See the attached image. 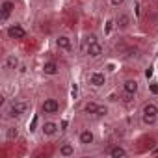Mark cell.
I'll use <instances>...</instances> for the list:
<instances>
[{"label": "cell", "instance_id": "1", "mask_svg": "<svg viewBox=\"0 0 158 158\" xmlns=\"http://www.w3.org/2000/svg\"><path fill=\"white\" fill-rule=\"evenodd\" d=\"M80 52L91 63L102 61L106 58V45H104L101 34L95 32V30L84 32L82 37H80Z\"/></svg>", "mask_w": 158, "mask_h": 158}, {"label": "cell", "instance_id": "2", "mask_svg": "<svg viewBox=\"0 0 158 158\" xmlns=\"http://www.w3.org/2000/svg\"><path fill=\"white\" fill-rule=\"evenodd\" d=\"M32 112V101L24 97H11L2 106V121H19L23 123Z\"/></svg>", "mask_w": 158, "mask_h": 158}, {"label": "cell", "instance_id": "3", "mask_svg": "<svg viewBox=\"0 0 158 158\" xmlns=\"http://www.w3.org/2000/svg\"><path fill=\"white\" fill-rule=\"evenodd\" d=\"M65 112V99L56 93H47L37 101L39 117H61Z\"/></svg>", "mask_w": 158, "mask_h": 158}, {"label": "cell", "instance_id": "4", "mask_svg": "<svg viewBox=\"0 0 158 158\" xmlns=\"http://www.w3.org/2000/svg\"><path fill=\"white\" fill-rule=\"evenodd\" d=\"M78 112L82 114V117L89 119V121H101V119H108L112 115V108L108 102L102 101H95V99H84L78 106Z\"/></svg>", "mask_w": 158, "mask_h": 158}, {"label": "cell", "instance_id": "5", "mask_svg": "<svg viewBox=\"0 0 158 158\" xmlns=\"http://www.w3.org/2000/svg\"><path fill=\"white\" fill-rule=\"evenodd\" d=\"M52 47L60 56L73 58L80 48V41H76V37L69 32H56L52 35Z\"/></svg>", "mask_w": 158, "mask_h": 158}, {"label": "cell", "instance_id": "6", "mask_svg": "<svg viewBox=\"0 0 158 158\" xmlns=\"http://www.w3.org/2000/svg\"><path fill=\"white\" fill-rule=\"evenodd\" d=\"M61 132H63L61 117H39L37 134L43 141H54L61 136Z\"/></svg>", "mask_w": 158, "mask_h": 158}, {"label": "cell", "instance_id": "7", "mask_svg": "<svg viewBox=\"0 0 158 158\" xmlns=\"http://www.w3.org/2000/svg\"><path fill=\"white\" fill-rule=\"evenodd\" d=\"M138 119L143 128H154L158 127V101L156 99H145L139 102L138 108Z\"/></svg>", "mask_w": 158, "mask_h": 158}, {"label": "cell", "instance_id": "8", "mask_svg": "<svg viewBox=\"0 0 158 158\" xmlns=\"http://www.w3.org/2000/svg\"><path fill=\"white\" fill-rule=\"evenodd\" d=\"M112 24L117 34H130L136 28V15L132 13V10L128 6L115 10V11H112Z\"/></svg>", "mask_w": 158, "mask_h": 158}, {"label": "cell", "instance_id": "9", "mask_svg": "<svg viewBox=\"0 0 158 158\" xmlns=\"http://www.w3.org/2000/svg\"><path fill=\"white\" fill-rule=\"evenodd\" d=\"M119 91L127 101H136L141 93V78L138 74H125L119 78Z\"/></svg>", "mask_w": 158, "mask_h": 158}, {"label": "cell", "instance_id": "10", "mask_svg": "<svg viewBox=\"0 0 158 158\" xmlns=\"http://www.w3.org/2000/svg\"><path fill=\"white\" fill-rule=\"evenodd\" d=\"M74 141L78 143V147H80L82 151H89V149L99 145V134H97V130L91 125H82V127L76 128Z\"/></svg>", "mask_w": 158, "mask_h": 158}, {"label": "cell", "instance_id": "11", "mask_svg": "<svg viewBox=\"0 0 158 158\" xmlns=\"http://www.w3.org/2000/svg\"><path fill=\"white\" fill-rule=\"evenodd\" d=\"M86 88L91 91H104L110 86V73L106 69H91L86 73Z\"/></svg>", "mask_w": 158, "mask_h": 158}, {"label": "cell", "instance_id": "12", "mask_svg": "<svg viewBox=\"0 0 158 158\" xmlns=\"http://www.w3.org/2000/svg\"><path fill=\"white\" fill-rule=\"evenodd\" d=\"M65 67H63V61L58 60L56 56H47L43 58L41 65H39V73L45 76V78H60L63 74Z\"/></svg>", "mask_w": 158, "mask_h": 158}, {"label": "cell", "instance_id": "13", "mask_svg": "<svg viewBox=\"0 0 158 158\" xmlns=\"http://www.w3.org/2000/svg\"><path fill=\"white\" fill-rule=\"evenodd\" d=\"M2 28H4L6 39L11 41V43H23V41L28 37V28H26L21 21H11V23H8V24L2 26Z\"/></svg>", "mask_w": 158, "mask_h": 158}, {"label": "cell", "instance_id": "14", "mask_svg": "<svg viewBox=\"0 0 158 158\" xmlns=\"http://www.w3.org/2000/svg\"><path fill=\"white\" fill-rule=\"evenodd\" d=\"M21 136H23V127L19 121H2V143L4 145L17 143Z\"/></svg>", "mask_w": 158, "mask_h": 158}, {"label": "cell", "instance_id": "15", "mask_svg": "<svg viewBox=\"0 0 158 158\" xmlns=\"http://www.w3.org/2000/svg\"><path fill=\"white\" fill-rule=\"evenodd\" d=\"M21 65H23L21 54L17 50H11V52L4 54V58H2V74L4 76H15L19 73Z\"/></svg>", "mask_w": 158, "mask_h": 158}, {"label": "cell", "instance_id": "16", "mask_svg": "<svg viewBox=\"0 0 158 158\" xmlns=\"http://www.w3.org/2000/svg\"><path fill=\"white\" fill-rule=\"evenodd\" d=\"M99 152L102 156H108V158H125V156H130L132 154V151L125 143H119V141H112V143L102 145Z\"/></svg>", "mask_w": 158, "mask_h": 158}, {"label": "cell", "instance_id": "17", "mask_svg": "<svg viewBox=\"0 0 158 158\" xmlns=\"http://www.w3.org/2000/svg\"><path fill=\"white\" fill-rule=\"evenodd\" d=\"M17 10H19L17 0H0V23H2V26L15 21Z\"/></svg>", "mask_w": 158, "mask_h": 158}, {"label": "cell", "instance_id": "18", "mask_svg": "<svg viewBox=\"0 0 158 158\" xmlns=\"http://www.w3.org/2000/svg\"><path fill=\"white\" fill-rule=\"evenodd\" d=\"M78 152H80L78 143H76L74 139H69V138L60 139V143H58V147H56V156H60V158H73V156H76Z\"/></svg>", "mask_w": 158, "mask_h": 158}, {"label": "cell", "instance_id": "19", "mask_svg": "<svg viewBox=\"0 0 158 158\" xmlns=\"http://www.w3.org/2000/svg\"><path fill=\"white\" fill-rule=\"evenodd\" d=\"M106 6L115 11V10H121V8H127L128 6V0H106Z\"/></svg>", "mask_w": 158, "mask_h": 158}, {"label": "cell", "instance_id": "20", "mask_svg": "<svg viewBox=\"0 0 158 158\" xmlns=\"http://www.w3.org/2000/svg\"><path fill=\"white\" fill-rule=\"evenodd\" d=\"M39 2H41V4H52L54 0H39Z\"/></svg>", "mask_w": 158, "mask_h": 158}]
</instances>
